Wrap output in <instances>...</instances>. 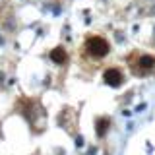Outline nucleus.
I'll list each match as a JSON object with an SVG mask.
<instances>
[{
    "instance_id": "nucleus-1",
    "label": "nucleus",
    "mask_w": 155,
    "mask_h": 155,
    "mask_svg": "<svg viewBox=\"0 0 155 155\" xmlns=\"http://www.w3.org/2000/svg\"><path fill=\"white\" fill-rule=\"evenodd\" d=\"M85 49H87V52H89L93 58H101L109 52V43H107L103 37H97L95 35V37H89L85 41Z\"/></svg>"
},
{
    "instance_id": "nucleus-2",
    "label": "nucleus",
    "mask_w": 155,
    "mask_h": 155,
    "mask_svg": "<svg viewBox=\"0 0 155 155\" xmlns=\"http://www.w3.org/2000/svg\"><path fill=\"white\" fill-rule=\"evenodd\" d=\"M103 78H105V82H107L109 85H112V87L122 84V74L116 70V68H109V70L103 74Z\"/></svg>"
},
{
    "instance_id": "nucleus-3",
    "label": "nucleus",
    "mask_w": 155,
    "mask_h": 155,
    "mask_svg": "<svg viewBox=\"0 0 155 155\" xmlns=\"http://www.w3.org/2000/svg\"><path fill=\"white\" fill-rule=\"evenodd\" d=\"M51 58L54 60V62H58V64H62V62H66L68 54H66V51L62 49V47H56V49L51 52Z\"/></svg>"
},
{
    "instance_id": "nucleus-4",
    "label": "nucleus",
    "mask_w": 155,
    "mask_h": 155,
    "mask_svg": "<svg viewBox=\"0 0 155 155\" xmlns=\"http://www.w3.org/2000/svg\"><path fill=\"white\" fill-rule=\"evenodd\" d=\"M153 64H155L153 56H142L140 58V66L142 68H153Z\"/></svg>"
}]
</instances>
